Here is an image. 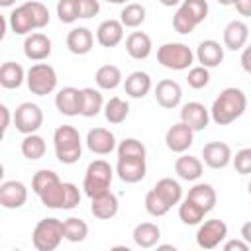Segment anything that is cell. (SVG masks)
<instances>
[{"label": "cell", "instance_id": "cell-35", "mask_svg": "<svg viewBox=\"0 0 251 251\" xmlns=\"http://www.w3.org/2000/svg\"><path fill=\"white\" fill-rule=\"evenodd\" d=\"M63 233H65V239L71 241V243H80L86 239L88 235V226L84 220L80 218H67L63 220Z\"/></svg>", "mask_w": 251, "mask_h": 251}, {"label": "cell", "instance_id": "cell-42", "mask_svg": "<svg viewBox=\"0 0 251 251\" xmlns=\"http://www.w3.org/2000/svg\"><path fill=\"white\" fill-rule=\"evenodd\" d=\"M145 210H147V214L149 216H153V218H161V216H165L169 210H171V206L151 188L147 194H145Z\"/></svg>", "mask_w": 251, "mask_h": 251}, {"label": "cell", "instance_id": "cell-16", "mask_svg": "<svg viewBox=\"0 0 251 251\" xmlns=\"http://www.w3.org/2000/svg\"><path fill=\"white\" fill-rule=\"evenodd\" d=\"M116 173H118L120 180L127 182V184L139 182L145 178V173H147L145 159H118Z\"/></svg>", "mask_w": 251, "mask_h": 251}, {"label": "cell", "instance_id": "cell-13", "mask_svg": "<svg viewBox=\"0 0 251 251\" xmlns=\"http://www.w3.org/2000/svg\"><path fill=\"white\" fill-rule=\"evenodd\" d=\"M180 122L190 126L194 131H202L208 127L210 122V110L202 102H186L180 108Z\"/></svg>", "mask_w": 251, "mask_h": 251}, {"label": "cell", "instance_id": "cell-41", "mask_svg": "<svg viewBox=\"0 0 251 251\" xmlns=\"http://www.w3.org/2000/svg\"><path fill=\"white\" fill-rule=\"evenodd\" d=\"M24 6L27 8L31 20H33V25L35 29H41L49 24V10L43 2H37V0H29V2H24Z\"/></svg>", "mask_w": 251, "mask_h": 251}, {"label": "cell", "instance_id": "cell-47", "mask_svg": "<svg viewBox=\"0 0 251 251\" xmlns=\"http://www.w3.org/2000/svg\"><path fill=\"white\" fill-rule=\"evenodd\" d=\"M182 6L194 16V20L198 24H202L208 18V2L206 0H182Z\"/></svg>", "mask_w": 251, "mask_h": 251}, {"label": "cell", "instance_id": "cell-3", "mask_svg": "<svg viewBox=\"0 0 251 251\" xmlns=\"http://www.w3.org/2000/svg\"><path fill=\"white\" fill-rule=\"evenodd\" d=\"M112 176H114V171H112L110 163H106L104 159L92 161V163L86 167L84 180H82L84 194H86L88 198H94V196H98V194L108 192V190H110V184H112Z\"/></svg>", "mask_w": 251, "mask_h": 251}, {"label": "cell", "instance_id": "cell-19", "mask_svg": "<svg viewBox=\"0 0 251 251\" xmlns=\"http://www.w3.org/2000/svg\"><path fill=\"white\" fill-rule=\"evenodd\" d=\"M118 208H120V202H118V196L114 192H104V194H98L94 198H90V212L94 214V218L98 220H110L118 214Z\"/></svg>", "mask_w": 251, "mask_h": 251}, {"label": "cell", "instance_id": "cell-44", "mask_svg": "<svg viewBox=\"0 0 251 251\" xmlns=\"http://www.w3.org/2000/svg\"><path fill=\"white\" fill-rule=\"evenodd\" d=\"M186 82L194 90H200V88L208 86V82H210V71H208V67H202V65L190 67L188 69V75H186Z\"/></svg>", "mask_w": 251, "mask_h": 251}, {"label": "cell", "instance_id": "cell-56", "mask_svg": "<svg viewBox=\"0 0 251 251\" xmlns=\"http://www.w3.org/2000/svg\"><path fill=\"white\" fill-rule=\"evenodd\" d=\"M218 4H222V6H235V2L237 0H216Z\"/></svg>", "mask_w": 251, "mask_h": 251}, {"label": "cell", "instance_id": "cell-7", "mask_svg": "<svg viewBox=\"0 0 251 251\" xmlns=\"http://www.w3.org/2000/svg\"><path fill=\"white\" fill-rule=\"evenodd\" d=\"M14 126L20 133H35L43 126V110L33 102H22L14 112Z\"/></svg>", "mask_w": 251, "mask_h": 251}, {"label": "cell", "instance_id": "cell-21", "mask_svg": "<svg viewBox=\"0 0 251 251\" xmlns=\"http://www.w3.org/2000/svg\"><path fill=\"white\" fill-rule=\"evenodd\" d=\"M126 51L131 59L135 61H143L151 55L153 51V43H151V37L143 31H131L127 37H126Z\"/></svg>", "mask_w": 251, "mask_h": 251}, {"label": "cell", "instance_id": "cell-48", "mask_svg": "<svg viewBox=\"0 0 251 251\" xmlns=\"http://www.w3.org/2000/svg\"><path fill=\"white\" fill-rule=\"evenodd\" d=\"M80 204V190L73 182H65V204L63 210H73Z\"/></svg>", "mask_w": 251, "mask_h": 251}, {"label": "cell", "instance_id": "cell-53", "mask_svg": "<svg viewBox=\"0 0 251 251\" xmlns=\"http://www.w3.org/2000/svg\"><path fill=\"white\" fill-rule=\"evenodd\" d=\"M0 114H2V133H6L10 127V108L6 104H0Z\"/></svg>", "mask_w": 251, "mask_h": 251}, {"label": "cell", "instance_id": "cell-2", "mask_svg": "<svg viewBox=\"0 0 251 251\" xmlns=\"http://www.w3.org/2000/svg\"><path fill=\"white\" fill-rule=\"evenodd\" d=\"M53 145H55V155L63 165H73L82 155L80 133L73 126H59L53 133Z\"/></svg>", "mask_w": 251, "mask_h": 251}, {"label": "cell", "instance_id": "cell-12", "mask_svg": "<svg viewBox=\"0 0 251 251\" xmlns=\"http://www.w3.org/2000/svg\"><path fill=\"white\" fill-rule=\"evenodd\" d=\"M155 100L161 108L165 110H173L180 104L182 100V88L176 80H171V78H163L157 82L155 86Z\"/></svg>", "mask_w": 251, "mask_h": 251}, {"label": "cell", "instance_id": "cell-6", "mask_svg": "<svg viewBox=\"0 0 251 251\" xmlns=\"http://www.w3.org/2000/svg\"><path fill=\"white\" fill-rule=\"evenodd\" d=\"M25 82L31 94L35 96H45L51 94L57 86V73L51 65L47 63H35L29 67L27 75H25Z\"/></svg>", "mask_w": 251, "mask_h": 251}, {"label": "cell", "instance_id": "cell-45", "mask_svg": "<svg viewBox=\"0 0 251 251\" xmlns=\"http://www.w3.org/2000/svg\"><path fill=\"white\" fill-rule=\"evenodd\" d=\"M55 180H59V176H57L55 171L41 169V171H37V173L33 175V178H31V190H33L35 194H39L43 188H47V186L53 184Z\"/></svg>", "mask_w": 251, "mask_h": 251}, {"label": "cell", "instance_id": "cell-46", "mask_svg": "<svg viewBox=\"0 0 251 251\" xmlns=\"http://www.w3.org/2000/svg\"><path fill=\"white\" fill-rule=\"evenodd\" d=\"M231 163L239 175H251V147L239 149L235 157H231Z\"/></svg>", "mask_w": 251, "mask_h": 251}, {"label": "cell", "instance_id": "cell-54", "mask_svg": "<svg viewBox=\"0 0 251 251\" xmlns=\"http://www.w3.org/2000/svg\"><path fill=\"white\" fill-rule=\"evenodd\" d=\"M241 239H245L251 245V222H245L241 226Z\"/></svg>", "mask_w": 251, "mask_h": 251}, {"label": "cell", "instance_id": "cell-25", "mask_svg": "<svg viewBox=\"0 0 251 251\" xmlns=\"http://www.w3.org/2000/svg\"><path fill=\"white\" fill-rule=\"evenodd\" d=\"M202 171H204V165L198 157H192V155H180L176 161H175V173L182 178V180H198L202 176Z\"/></svg>", "mask_w": 251, "mask_h": 251}, {"label": "cell", "instance_id": "cell-55", "mask_svg": "<svg viewBox=\"0 0 251 251\" xmlns=\"http://www.w3.org/2000/svg\"><path fill=\"white\" fill-rule=\"evenodd\" d=\"M163 6H167V8H173V6H178V4H182V0H159Z\"/></svg>", "mask_w": 251, "mask_h": 251}, {"label": "cell", "instance_id": "cell-29", "mask_svg": "<svg viewBox=\"0 0 251 251\" xmlns=\"http://www.w3.org/2000/svg\"><path fill=\"white\" fill-rule=\"evenodd\" d=\"M126 94L131 98H143L151 90V76L143 71H133L124 82Z\"/></svg>", "mask_w": 251, "mask_h": 251}, {"label": "cell", "instance_id": "cell-50", "mask_svg": "<svg viewBox=\"0 0 251 251\" xmlns=\"http://www.w3.org/2000/svg\"><path fill=\"white\" fill-rule=\"evenodd\" d=\"M249 243L245 239H231L224 243V251H247Z\"/></svg>", "mask_w": 251, "mask_h": 251}, {"label": "cell", "instance_id": "cell-27", "mask_svg": "<svg viewBox=\"0 0 251 251\" xmlns=\"http://www.w3.org/2000/svg\"><path fill=\"white\" fill-rule=\"evenodd\" d=\"M8 25H10V29H12L16 35H29V33L35 29L33 20H31V16H29V12H27V8H25L24 4L18 6V8H14V10L10 12V16H8Z\"/></svg>", "mask_w": 251, "mask_h": 251}, {"label": "cell", "instance_id": "cell-10", "mask_svg": "<svg viewBox=\"0 0 251 251\" xmlns=\"http://www.w3.org/2000/svg\"><path fill=\"white\" fill-rule=\"evenodd\" d=\"M27 200V188L20 180H4L0 184V206L6 210H18Z\"/></svg>", "mask_w": 251, "mask_h": 251}, {"label": "cell", "instance_id": "cell-15", "mask_svg": "<svg viewBox=\"0 0 251 251\" xmlns=\"http://www.w3.org/2000/svg\"><path fill=\"white\" fill-rule=\"evenodd\" d=\"M24 55L29 61H45L51 55V39L45 33H29L24 39Z\"/></svg>", "mask_w": 251, "mask_h": 251}, {"label": "cell", "instance_id": "cell-51", "mask_svg": "<svg viewBox=\"0 0 251 251\" xmlns=\"http://www.w3.org/2000/svg\"><path fill=\"white\" fill-rule=\"evenodd\" d=\"M235 10L239 12V16L251 18V0H237L235 2Z\"/></svg>", "mask_w": 251, "mask_h": 251}, {"label": "cell", "instance_id": "cell-39", "mask_svg": "<svg viewBox=\"0 0 251 251\" xmlns=\"http://www.w3.org/2000/svg\"><path fill=\"white\" fill-rule=\"evenodd\" d=\"M145 145L135 137H127L118 145V159H145Z\"/></svg>", "mask_w": 251, "mask_h": 251}, {"label": "cell", "instance_id": "cell-37", "mask_svg": "<svg viewBox=\"0 0 251 251\" xmlns=\"http://www.w3.org/2000/svg\"><path fill=\"white\" fill-rule=\"evenodd\" d=\"M45 139L37 133H27L22 141V155L29 161H37L45 155Z\"/></svg>", "mask_w": 251, "mask_h": 251}, {"label": "cell", "instance_id": "cell-30", "mask_svg": "<svg viewBox=\"0 0 251 251\" xmlns=\"http://www.w3.org/2000/svg\"><path fill=\"white\" fill-rule=\"evenodd\" d=\"M186 198L194 200V202H196L198 206H202L206 212L214 210V206H216V200H218L214 186H212V184H208V182H198V184H194V186L188 190Z\"/></svg>", "mask_w": 251, "mask_h": 251}, {"label": "cell", "instance_id": "cell-33", "mask_svg": "<svg viewBox=\"0 0 251 251\" xmlns=\"http://www.w3.org/2000/svg\"><path fill=\"white\" fill-rule=\"evenodd\" d=\"M94 80H96L98 88H102V90H114L122 82V71L116 65H102L96 71Z\"/></svg>", "mask_w": 251, "mask_h": 251}, {"label": "cell", "instance_id": "cell-49", "mask_svg": "<svg viewBox=\"0 0 251 251\" xmlns=\"http://www.w3.org/2000/svg\"><path fill=\"white\" fill-rule=\"evenodd\" d=\"M100 12V0H78V16L82 20L94 18Z\"/></svg>", "mask_w": 251, "mask_h": 251}, {"label": "cell", "instance_id": "cell-9", "mask_svg": "<svg viewBox=\"0 0 251 251\" xmlns=\"http://www.w3.org/2000/svg\"><path fill=\"white\" fill-rule=\"evenodd\" d=\"M194 141V129L190 126H186L184 122L173 124L167 133H165V143L173 153H184L190 149Z\"/></svg>", "mask_w": 251, "mask_h": 251}, {"label": "cell", "instance_id": "cell-32", "mask_svg": "<svg viewBox=\"0 0 251 251\" xmlns=\"http://www.w3.org/2000/svg\"><path fill=\"white\" fill-rule=\"evenodd\" d=\"M153 190H155V192H157V194H159L171 208L182 200V188H180V184H178L175 178L165 176V178L157 180L155 186H153Z\"/></svg>", "mask_w": 251, "mask_h": 251}, {"label": "cell", "instance_id": "cell-36", "mask_svg": "<svg viewBox=\"0 0 251 251\" xmlns=\"http://www.w3.org/2000/svg\"><path fill=\"white\" fill-rule=\"evenodd\" d=\"M206 214H208V212H206L202 206H198L194 200H190V198H184L182 204L178 206V218H180L182 224H186V226H196V224H200Z\"/></svg>", "mask_w": 251, "mask_h": 251}, {"label": "cell", "instance_id": "cell-57", "mask_svg": "<svg viewBox=\"0 0 251 251\" xmlns=\"http://www.w3.org/2000/svg\"><path fill=\"white\" fill-rule=\"evenodd\" d=\"M12 4H16V0H0V6L2 8H10Z\"/></svg>", "mask_w": 251, "mask_h": 251}, {"label": "cell", "instance_id": "cell-31", "mask_svg": "<svg viewBox=\"0 0 251 251\" xmlns=\"http://www.w3.org/2000/svg\"><path fill=\"white\" fill-rule=\"evenodd\" d=\"M39 200L45 208H51V210H63V204H65V182L55 180L53 184H49L47 188H43L39 194Z\"/></svg>", "mask_w": 251, "mask_h": 251}, {"label": "cell", "instance_id": "cell-22", "mask_svg": "<svg viewBox=\"0 0 251 251\" xmlns=\"http://www.w3.org/2000/svg\"><path fill=\"white\" fill-rule=\"evenodd\" d=\"M94 45V35L88 27H73L67 33V47L75 55H86L90 53Z\"/></svg>", "mask_w": 251, "mask_h": 251}, {"label": "cell", "instance_id": "cell-8", "mask_svg": "<svg viewBox=\"0 0 251 251\" xmlns=\"http://www.w3.org/2000/svg\"><path fill=\"white\" fill-rule=\"evenodd\" d=\"M227 237V226L222 220H208L200 224L196 231V243L200 249H216Z\"/></svg>", "mask_w": 251, "mask_h": 251}, {"label": "cell", "instance_id": "cell-28", "mask_svg": "<svg viewBox=\"0 0 251 251\" xmlns=\"http://www.w3.org/2000/svg\"><path fill=\"white\" fill-rule=\"evenodd\" d=\"M24 80H25V71L20 63H14V61L2 63V67H0V84L4 88H8V90L20 88Z\"/></svg>", "mask_w": 251, "mask_h": 251}, {"label": "cell", "instance_id": "cell-17", "mask_svg": "<svg viewBox=\"0 0 251 251\" xmlns=\"http://www.w3.org/2000/svg\"><path fill=\"white\" fill-rule=\"evenodd\" d=\"M249 39V27L245 22L241 20H231L226 27H224V45L231 51H239L245 47Z\"/></svg>", "mask_w": 251, "mask_h": 251}, {"label": "cell", "instance_id": "cell-1", "mask_svg": "<svg viewBox=\"0 0 251 251\" xmlns=\"http://www.w3.org/2000/svg\"><path fill=\"white\" fill-rule=\"evenodd\" d=\"M245 108H247V96H245V92L241 88L227 86L214 100V104L210 108V118L218 126H227V124L235 122L237 118H241L243 112H245Z\"/></svg>", "mask_w": 251, "mask_h": 251}, {"label": "cell", "instance_id": "cell-24", "mask_svg": "<svg viewBox=\"0 0 251 251\" xmlns=\"http://www.w3.org/2000/svg\"><path fill=\"white\" fill-rule=\"evenodd\" d=\"M133 241L137 247H143V249H149V247H155L161 239V229L157 224L153 222H141L133 227V233H131Z\"/></svg>", "mask_w": 251, "mask_h": 251}, {"label": "cell", "instance_id": "cell-18", "mask_svg": "<svg viewBox=\"0 0 251 251\" xmlns=\"http://www.w3.org/2000/svg\"><path fill=\"white\" fill-rule=\"evenodd\" d=\"M55 106L63 116H78L80 114V90L75 86H65L55 96Z\"/></svg>", "mask_w": 251, "mask_h": 251}, {"label": "cell", "instance_id": "cell-23", "mask_svg": "<svg viewBox=\"0 0 251 251\" xmlns=\"http://www.w3.org/2000/svg\"><path fill=\"white\" fill-rule=\"evenodd\" d=\"M196 59L202 67H218L224 61V47L214 39H204L196 47Z\"/></svg>", "mask_w": 251, "mask_h": 251}, {"label": "cell", "instance_id": "cell-4", "mask_svg": "<svg viewBox=\"0 0 251 251\" xmlns=\"http://www.w3.org/2000/svg\"><path fill=\"white\" fill-rule=\"evenodd\" d=\"M65 239L63 222L57 218H43L37 222L31 233V243L37 251H53Z\"/></svg>", "mask_w": 251, "mask_h": 251}, {"label": "cell", "instance_id": "cell-26", "mask_svg": "<svg viewBox=\"0 0 251 251\" xmlns=\"http://www.w3.org/2000/svg\"><path fill=\"white\" fill-rule=\"evenodd\" d=\"M102 108H104V98H102L100 90H96L92 86L80 88V116L94 118L100 114Z\"/></svg>", "mask_w": 251, "mask_h": 251}, {"label": "cell", "instance_id": "cell-52", "mask_svg": "<svg viewBox=\"0 0 251 251\" xmlns=\"http://www.w3.org/2000/svg\"><path fill=\"white\" fill-rule=\"evenodd\" d=\"M239 61H241L243 71L251 75V45H249V47H245V49L241 51V59H239Z\"/></svg>", "mask_w": 251, "mask_h": 251}, {"label": "cell", "instance_id": "cell-38", "mask_svg": "<svg viewBox=\"0 0 251 251\" xmlns=\"http://www.w3.org/2000/svg\"><path fill=\"white\" fill-rule=\"evenodd\" d=\"M120 22L124 24V27H137L145 22V8L137 2H129L122 8L120 12Z\"/></svg>", "mask_w": 251, "mask_h": 251}, {"label": "cell", "instance_id": "cell-11", "mask_svg": "<svg viewBox=\"0 0 251 251\" xmlns=\"http://www.w3.org/2000/svg\"><path fill=\"white\" fill-rule=\"evenodd\" d=\"M231 147L224 141H210L202 147V159L210 169H226L231 163Z\"/></svg>", "mask_w": 251, "mask_h": 251}, {"label": "cell", "instance_id": "cell-40", "mask_svg": "<svg viewBox=\"0 0 251 251\" xmlns=\"http://www.w3.org/2000/svg\"><path fill=\"white\" fill-rule=\"evenodd\" d=\"M196 25H198V22L194 20V16L180 4L178 10H176L175 16H173V27H175V31H176V33H182V35H188V33L194 31Z\"/></svg>", "mask_w": 251, "mask_h": 251}, {"label": "cell", "instance_id": "cell-58", "mask_svg": "<svg viewBox=\"0 0 251 251\" xmlns=\"http://www.w3.org/2000/svg\"><path fill=\"white\" fill-rule=\"evenodd\" d=\"M104 2H108V4H126L127 0H104Z\"/></svg>", "mask_w": 251, "mask_h": 251}, {"label": "cell", "instance_id": "cell-5", "mask_svg": "<svg viewBox=\"0 0 251 251\" xmlns=\"http://www.w3.org/2000/svg\"><path fill=\"white\" fill-rule=\"evenodd\" d=\"M157 61L159 65H163L165 69H171V71H184V69H190L192 63H194V53L188 45L184 43H163L159 49H157Z\"/></svg>", "mask_w": 251, "mask_h": 251}, {"label": "cell", "instance_id": "cell-43", "mask_svg": "<svg viewBox=\"0 0 251 251\" xmlns=\"http://www.w3.org/2000/svg\"><path fill=\"white\" fill-rule=\"evenodd\" d=\"M57 16L61 24H73L76 22L78 16V0H59L57 2Z\"/></svg>", "mask_w": 251, "mask_h": 251}, {"label": "cell", "instance_id": "cell-20", "mask_svg": "<svg viewBox=\"0 0 251 251\" xmlns=\"http://www.w3.org/2000/svg\"><path fill=\"white\" fill-rule=\"evenodd\" d=\"M124 39V24L120 20H104L96 27V41L102 47H116Z\"/></svg>", "mask_w": 251, "mask_h": 251}, {"label": "cell", "instance_id": "cell-59", "mask_svg": "<svg viewBox=\"0 0 251 251\" xmlns=\"http://www.w3.org/2000/svg\"><path fill=\"white\" fill-rule=\"evenodd\" d=\"M247 192L251 194V180H249V184H247Z\"/></svg>", "mask_w": 251, "mask_h": 251}, {"label": "cell", "instance_id": "cell-14", "mask_svg": "<svg viewBox=\"0 0 251 251\" xmlns=\"http://www.w3.org/2000/svg\"><path fill=\"white\" fill-rule=\"evenodd\" d=\"M86 147L96 155H110L116 149V137L106 127H92L86 133Z\"/></svg>", "mask_w": 251, "mask_h": 251}, {"label": "cell", "instance_id": "cell-34", "mask_svg": "<svg viewBox=\"0 0 251 251\" xmlns=\"http://www.w3.org/2000/svg\"><path fill=\"white\" fill-rule=\"evenodd\" d=\"M127 114H129V104L120 96H112L104 104V116L110 124H116V126L122 124L127 118Z\"/></svg>", "mask_w": 251, "mask_h": 251}]
</instances>
